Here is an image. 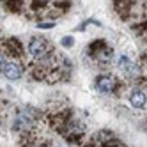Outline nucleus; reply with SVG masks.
<instances>
[{"label":"nucleus","instance_id":"39448f33","mask_svg":"<svg viewBox=\"0 0 147 147\" xmlns=\"http://www.w3.org/2000/svg\"><path fill=\"white\" fill-rule=\"evenodd\" d=\"M145 103H147V96H145L144 90L135 89V90L129 92V105L133 108H144Z\"/></svg>","mask_w":147,"mask_h":147},{"label":"nucleus","instance_id":"f03ea898","mask_svg":"<svg viewBox=\"0 0 147 147\" xmlns=\"http://www.w3.org/2000/svg\"><path fill=\"white\" fill-rule=\"evenodd\" d=\"M2 75L7 80H20L23 75V67L16 59H11V60H7L5 66L2 67Z\"/></svg>","mask_w":147,"mask_h":147},{"label":"nucleus","instance_id":"6e6552de","mask_svg":"<svg viewBox=\"0 0 147 147\" xmlns=\"http://www.w3.org/2000/svg\"><path fill=\"white\" fill-rule=\"evenodd\" d=\"M37 27L39 28H51V27H53V23H37Z\"/></svg>","mask_w":147,"mask_h":147},{"label":"nucleus","instance_id":"423d86ee","mask_svg":"<svg viewBox=\"0 0 147 147\" xmlns=\"http://www.w3.org/2000/svg\"><path fill=\"white\" fill-rule=\"evenodd\" d=\"M60 45H62V46H66V48H69V46H73V45H75V39H73L71 36H67V37H62V39H60Z\"/></svg>","mask_w":147,"mask_h":147},{"label":"nucleus","instance_id":"20e7f679","mask_svg":"<svg viewBox=\"0 0 147 147\" xmlns=\"http://www.w3.org/2000/svg\"><path fill=\"white\" fill-rule=\"evenodd\" d=\"M117 66H119V69L124 73L126 76H128V75H129V76H136V75L140 73L138 66H136L133 60H129L128 57H121V59L117 60Z\"/></svg>","mask_w":147,"mask_h":147},{"label":"nucleus","instance_id":"f257e3e1","mask_svg":"<svg viewBox=\"0 0 147 147\" xmlns=\"http://www.w3.org/2000/svg\"><path fill=\"white\" fill-rule=\"evenodd\" d=\"M48 50H50L48 41H46V39H43L41 36H34L32 39L28 41V53L32 55L34 59H37V60L46 59Z\"/></svg>","mask_w":147,"mask_h":147},{"label":"nucleus","instance_id":"0eeeda50","mask_svg":"<svg viewBox=\"0 0 147 147\" xmlns=\"http://www.w3.org/2000/svg\"><path fill=\"white\" fill-rule=\"evenodd\" d=\"M5 55H4V51H0V73H2V67L5 66Z\"/></svg>","mask_w":147,"mask_h":147},{"label":"nucleus","instance_id":"7ed1b4c3","mask_svg":"<svg viewBox=\"0 0 147 147\" xmlns=\"http://www.w3.org/2000/svg\"><path fill=\"white\" fill-rule=\"evenodd\" d=\"M96 89L99 92H105V94H108V92H113L115 90V85H117V82H115V78L112 75H101L96 78Z\"/></svg>","mask_w":147,"mask_h":147}]
</instances>
